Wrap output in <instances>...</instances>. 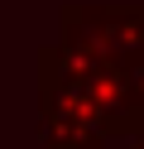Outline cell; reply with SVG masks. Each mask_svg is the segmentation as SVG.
<instances>
[{
  "label": "cell",
  "mask_w": 144,
  "mask_h": 149,
  "mask_svg": "<svg viewBox=\"0 0 144 149\" xmlns=\"http://www.w3.org/2000/svg\"><path fill=\"white\" fill-rule=\"evenodd\" d=\"M125 68V87H130V106H134V135H144V53L120 58Z\"/></svg>",
  "instance_id": "6da1fadb"
},
{
  "label": "cell",
  "mask_w": 144,
  "mask_h": 149,
  "mask_svg": "<svg viewBox=\"0 0 144 149\" xmlns=\"http://www.w3.org/2000/svg\"><path fill=\"white\" fill-rule=\"evenodd\" d=\"M130 149H144V135H130Z\"/></svg>",
  "instance_id": "7a4b0ae2"
},
{
  "label": "cell",
  "mask_w": 144,
  "mask_h": 149,
  "mask_svg": "<svg viewBox=\"0 0 144 149\" xmlns=\"http://www.w3.org/2000/svg\"><path fill=\"white\" fill-rule=\"evenodd\" d=\"M139 5H144V0H139Z\"/></svg>",
  "instance_id": "3957f363"
}]
</instances>
